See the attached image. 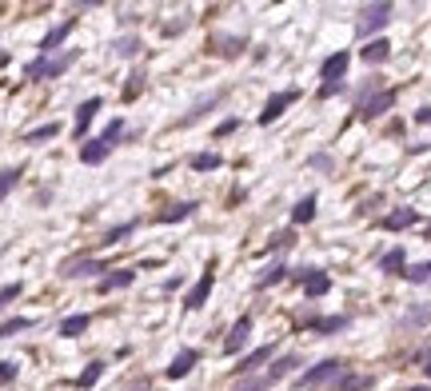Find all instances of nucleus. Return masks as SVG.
Listing matches in <instances>:
<instances>
[{
	"label": "nucleus",
	"instance_id": "1",
	"mask_svg": "<svg viewBox=\"0 0 431 391\" xmlns=\"http://www.w3.org/2000/svg\"><path fill=\"white\" fill-rule=\"evenodd\" d=\"M76 49L60 52V56H40V60H32L28 68H24V80H56V76H64L68 68L76 64Z\"/></svg>",
	"mask_w": 431,
	"mask_h": 391
},
{
	"label": "nucleus",
	"instance_id": "2",
	"mask_svg": "<svg viewBox=\"0 0 431 391\" xmlns=\"http://www.w3.org/2000/svg\"><path fill=\"white\" fill-rule=\"evenodd\" d=\"M339 379H344V359H323V363L307 367V372L296 379V388L316 391V388H328V383H339Z\"/></svg>",
	"mask_w": 431,
	"mask_h": 391
},
{
	"label": "nucleus",
	"instance_id": "3",
	"mask_svg": "<svg viewBox=\"0 0 431 391\" xmlns=\"http://www.w3.org/2000/svg\"><path fill=\"white\" fill-rule=\"evenodd\" d=\"M387 20H391V4H387V0H383V4H367L364 12H360L355 33H360V36H371V33H380Z\"/></svg>",
	"mask_w": 431,
	"mask_h": 391
},
{
	"label": "nucleus",
	"instance_id": "4",
	"mask_svg": "<svg viewBox=\"0 0 431 391\" xmlns=\"http://www.w3.org/2000/svg\"><path fill=\"white\" fill-rule=\"evenodd\" d=\"M212 284H216V263H208V268H204V276L192 284V292L184 295V308H188V311L204 308V304H208V295H212Z\"/></svg>",
	"mask_w": 431,
	"mask_h": 391
},
{
	"label": "nucleus",
	"instance_id": "5",
	"mask_svg": "<svg viewBox=\"0 0 431 391\" xmlns=\"http://www.w3.org/2000/svg\"><path fill=\"white\" fill-rule=\"evenodd\" d=\"M296 100H300V92H296V88H287V92H276V96L264 104V112H260V124H264V128H268V124H276V120H280V116H284L287 108L296 104Z\"/></svg>",
	"mask_w": 431,
	"mask_h": 391
},
{
	"label": "nucleus",
	"instance_id": "6",
	"mask_svg": "<svg viewBox=\"0 0 431 391\" xmlns=\"http://www.w3.org/2000/svg\"><path fill=\"white\" fill-rule=\"evenodd\" d=\"M252 327H255L252 315H239L236 324H232V331H228V340H223V351H228V356L244 351V343H248V336H252Z\"/></svg>",
	"mask_w": 431,
	"mask_h": 391
},
{
	"label": "nucleus",
	"instance_id": "7",
	"mask_svg": "<svg viewBox=\"0 0 431 391\" xmlns=\"http://www.w3.org/2000/svg\"><path fill=\"white\" fill-rule=\"evenodd\" d=\"M348 64H351V52H332V56L319 64V80H323V84H339V80H344V72H348Z\"/></svg>",
	"mask_w": 431,
	"mask_h": 391
},
{
	"label": "nucleus",
	"instance_id": "8",
	"mask_svg": "<svg viewBox=\"0 0 431 391\" xmlns=\"http://www.w3.org/2000/svg\"><path fill=\"white\" fill-rule=\"evenodd\" d=\"M391 104H396V92H391V88H383V92H375L371 100H364L355 112H360V120H375V116H383Z\"/></svg>",
	"mask_w": 431,
	"mask_h": 391
},
{
	"label": "nucleus",
	"instance_id": "9",
	"mask_svg": "<svg viewBox=\"0 0 431 391\" xmlns=\"http://www.w3.org/2000/svg\"><path fill=\"white\" fill-rule=\"evenodd\" d=\"M100 104H104L100 96H88V100H84V104L76 108V124H72V132H76V140H84V132H88V124L96 120V112H100Z\"/></svg>",
	"mask_w": 431,
	"mask_h": 391
},
{
	"label": "nucleus",
	"instance_id": "10",
	"mask_svg": "<svg viewBox=\"0 0 431 391\" xmlns=\"http://www.w3.org/2000/svg\"><path fill=\"white\" fill-rule=\"evenodd\" d=\"M276 356V343H264V347H255V351H248V356L239 359V367H236V375H252L260 363H268V359Z\"/></svg>",
	"mask_w": 431,
	"mask_h": 391
},
{
	"label": "nucleus",
	"instance_id": "11",
	"mask_svg": "<svg viewBox=\"0 0 431 391\" xmlns=\"http://www.w3.org/2000/svg\"><path fill=\"white\" fill-rule=\"evenodd\" d=\"M415 220H419V212H415V208H396V212L383 216L380 224H383L387 232H403V228H412Z\"/></svg>",
	"mask_w": 431,
	"mask_h": 391
},
{
	"label": "nucleus",
	"instance_id": "12",
	"mask_svg": "<svg viewBox=\"0 0 431 391\" xmlns=\"http://www.w3.org/2000/svg\"><path fill=\"white\" fill-rule=\"evenodd\" d=\"M72 24H76V20H72V17L64 20V24H56V28H52V33H48L44 40H40V56H52V52L60 49V44H64V36L72 33Z\"/></svg>",
	"mask_w": 431,
	"mask_h": 391
},
{
	"label": "nucleus",
	"instance_id": "13",
	"mask_svg": "<svg viewBox=\"0 0 431 391\" xmlns=\"http://www.w3.org/2000/svg\"><path fill=\"white\" fill-rule=\"evenodd\" d=\"M196 359H200V351L184 347V351H180V356H176L172 363H168V379H184V375H188L192 367H196Z\"/></svg>",
	"mask_w": 431,
	"mask_h": 391
},
{
	"label": "nucleus",
	"instance_id": "14",
	"mask_svg": "<svg viewBox=\"0 0 431 391\" xmlns=\"http://www.w3.org/2000/svg\"><path fill=\"white\" fill-rule=\"evenodd\" d=\"M303 292H307V299H319V295H328V292H332V279H328V272L312 268V276L303 279Z\"/></svg>",
	"mask_w": 431,
	"mask_h": 391
},
{
	"label": "nucleus",
	"instance_id": "15",
	"mask_svg": "<svg viewBox=\"0 0 431 391\" xmlns=\"http://www.w3.org/2000/svg\"><path fill=\"white\" fill-rule=\"evenodd\" d=\"M360 56H364L367 64H383V60L391 56V44H387L383 36H375V40H367L364 49H360Z\"/></svg>",
	"mask_w": 431,
	"mask_h": 391
},
{
	"label": "nucleus",
	"instance_id": "16",
	"mask_svg": "<svg viewBox=\"0 0 431 391\" xmlns=\"http://www.w3.org/2000/svg\"><path fill=\"white\" fill-rule=\"evenodd\" d=\"M96 272H104V260H72V263H64V276L68 279L96 276Z\"/></svg>",
	"mask_w": 431,
	"mask_h": 391
},
{
	"label": "nucleus",
	"instance_id": "17",
	"mask_svg": "<svg viewBox=\"0 0 431 391\" xmlns=\"http://www.w3.org/2000/svg\"><path fill=\"white\" fill-rule=\"evenodd\" d=\"M136 279V272L132 268H120V272H112V276H104L100 284H96V292H116V288H128Z\"/></svg>",
	"mask_w": 431,
	"mask_h": 391
},
{
	"label": "nucleus",
	"instance_id": "18",
	"mask_svg": "<svg viewBox=\"0 0 431 391\" xmlns=\"http://www.w3.org/2000/svg\"><path fill=\"white\" fill-rule=\"evenodd\" d=\"M108 152H112V148L96 136V140H88V144L80 148V160H84V164H104V160H108Z\"/></svg>",
	"mask_w": 431,
	"mask_h": 391
},
{
	"label": "nucleus",
	"instance_id": "19",
	"mask_svg": "<svg viewBox=\"0 0 431 391\" xmlns=\"http://www.w3.org/2000/svg\"><path fill=\"white\" fill-rule=\"evenodd\" d=\"M192 212H196V204H192V200H184V204H172V208L156 212V224H176V220H188Z\"/></svg>",
	"mask_w": 431,
	"mask_h": 391
},
{
	"label": "nucleus",
	"instance_id": "20",
	"mask_svg": "<svg viewBox=\"0 0 431 391\" xmlns=\"http://www.w3.org/2000/svg\"><path fill=\"white\" fill-rule=\"evenodd\" d=\"M220 100H223V92H212V96H204V100H200V104H196V108H192L188 116H184V120H180V128H192V124H196V120H200V116L208 112V108H216Z\"/></svg>",
	"mask_w": 431,
	"mask_h": 391
},
{
	"label": "nucleus",
	"instance_id": "21",
	"mask_svg": "<svg viewBox=\"0 0 431 391\" xmlns=\"http://www.w3.org/2000/svg\"><path fill=\"white\" fill-rule=\"evenodd\" d=\"M380 268L387 272V276H403V268H407V256H403V247H391L387 256L380 260Z\"/></svg>",
	"mask_w": 431,
	"mask_h": 391
},
{
	"label": "nucleus",
	"instance_id": "22",
	"mask_svg": "<svg viewBox=\"0 0 431 391\" xmlns=\"http://www.w3.org/2000/svg\"><path fill=\"white\" fill-rule=\"evenodd\" d=\"M312 220H316V196H303L291 208V224H312Z\"/></svg>",
	"mask_w": 431,
	"mask_h": 391
},
{
	"label": "nucleus",
	"instance_id": "23",
	"mask_svg": "<svg viewBox=\"0 0 431 391\" xmlns=\"http://www.w3.org/2000/svg\"><path fill=\"white\" fill-rule=\"evenodd\" d=\"M212 52H220V56H239V52H244V40H239V36H216V40H212Z\"/></svg>",
	"mask_w": 431,
	"mask_h": 391
},
{
	"label": "nucleus",
	"instance_id": "24",
	"mask_svg": "<svg viewBox=\"0 0 431 391\" xmlns=\"http://www.w3.org/2000/svg\"><path fill=\"white\" fill-rule=\"evenodd\" d=\"M88 324H92V315H68V320L60 324V336L72 340V336H80V331H88Z\"/></svg>",
	"mask_w": 431,
	"mask_h": 391
},
{
	"label": "nucleus",
	"instance_id": "25",
	"mask_svg": "<svg viewBox=\"0 0 431 391\" xmlns=\"http://www.w3.org/2000/svg\"><path fill=\"white\" fill-rule=\"evenodd\" d=\"M28 327H32L28 315H12V320H4V324H0V340H12L16 331H28Z\"/></svg>",
	"mask_w": 431,
	"mask_h": 391
},
{
	"label": "nucleus",
	"instance_id": "26",
	"mask_svg": "<svg viewBox=\"0 0 431 391\" xmlns=\"http://www.w3.org/2000/svg\"><path fill=\"white\" fill-rule=\"evenodd\" d=\"M100 375H104V363H100V359H96V363H88V367H84V372H80V379H76V388H96V383H100Z\"/></svg>",
	"mask_w": 431,
	"mask_h": 391
},
{
	"label": "nucleus",
	"instance_id": "27",
	"mask_svg": "<svg viewBox=\"0 0 431 391\" xmlns=\"http://www.w3.org/2000/svg\"><path fill=\"white\" fill-rule=\"evenodd\" d=\"M291 367H300V356H284V359H276V363H271V372H268V379H271V383H280V379H284V375L291 372Z\"/></svg>",
	"mask_w": 431,
	"mask_h": 391
},
{
	"label": "nucleus",
	"instance_id": "28",
	"mask_svg": "<svg viewBox=\"0 0 431 391\" xmlns=\"http://www.w3.org/2000/svg\"><path fill=\"white\" fill-rule=\"evenodd\" d=\"M312 327H316L319 336H332V331H344V327H348V315H328V320H312Z\"/></svg>",
	"mask_w": 431,
	"mask_h": 391
},
{
	"label": "nucleus",
	"instance_id": "29",
	"mask_svg": "<svg viewBox=\"0 0 431 391\" xmlns=\"http://www.w3.org/2000/svg\"><path fill=\"white\" fill-rule=\"evenodd\" d=\"M403 279H407V284H431V260H428V263H412V268H403Z\"/></svg>",
	"mask_w": 431,
	"mask_h": 391
},
{
	"label": "nucleus",
	"instance_id": "30",
	"mask_svg": "<svg viewBox=\"0 0 431 391\" xmlns=\"http://www.w3.org/2000/svg\"><path fill=\"white\" fill-rule=\"evenodd\" d=\"M56 132H60V124H40V128L24 132V144H40V140H52Z\"/></svg>",
	"mask_w": 431,
	"mask_h": 391
},
{
	"label": "nucleus",
	"instance_id": "31",
	"mask_svg": "<svg viewBox=\"0 0 431 391\" xmlns=\"http://www.w3.org/2000/svg\"><path fill=\"white\" fill-rule=\"evenodd\" d=\"M112 49H116V56H124V60H128V56H136V52H140V36H120Z\"/></svg>",
	"mask_w": 431,
	"mask_h": 391
},
{
	"label": "nucleus",
	"instance_id": "32",
	"mask_svg": "<svg viewBox=\"0 0 431 391\" xmlns=\"http://www.w3.org/2000/svg\"><path fill=\"white\" fill-rule=\"evenodd\" d=\"M271 388V379L268 375H248V379H239L236 391H268Z\"/></svg>",
	"mask_w": 431,
	"mask_h": 391
},
{
	"label": "nucleus",
	"instance_id": "33",
	"mask_svg": "<svg viewBox=\"0 0 431 391\" xmlns=\"http://www.w3.org/2000/svg\"><path fill=\"white\" fill-rule=\"evenodd\" d=\"M192 168L196 172H212V168H220V156L216 152H200V156H192Z\"/></svg>",
	"mask_w": 431,
	"mask_h": 391
},
{
	"label": "nucleus",
	"instance_id": "34",
	"mask_svg": "<svg viewBox=\"0 0 431 391\" xmlns=\"http://www.w3.org/2000/svg\"><path fill=\"white\" fill-rule=\"evenodd\" d=\"M280 279H287V268L284 263H271L268 272L260 276V288H271V284H280Z\"/></svg>",
	"mask_w": 431,
	"mask_h": 391
},
{
	"label": "nucleus",
	"instance_id": "35",
	"mask_svg": "<svg viewBox=\"0 0 431 391\" xmlns=\"http://www.w3.org/2000/svg\"><path fill=\"white\" fill-rule=\"evenodd\" d=\"M16 180H20V168H4V172H0V200L16 188Z\"/></svg>",
	"mask_w": 431,
	"mask_h": 391
},
{
	"label": "nucleus",
	"instance_id": "36",
	"mask_svg": "<svg viewBox=\"0 0 431 391\" xmlns=\"http://www.w3.org/2000/svg\"><path fill=\"white\" fill-rule=\"evenodd\" d=\"M371 379H364V375H344L339 383H335V391H364Z\"/></svg>",
	"mask_w": 431,
	"mask_h": 391
},
{
	"label": "nucleus",
	"instance_id": "37",
	"mask_svg": "<svg viewBox=\"0 0 431 391\" xmlns=\"http://www.w3.org/2000/svg\"><path fill=\"white\" fill-rule=\"evenodd\" d=\"M120 136H124V120H112L108 128H104V136H100V140H104V144H116V140H120Z\"/></svg>",
	"mask_w": 431,
	"mask_h": 391
},
{
	"label": "nucleus",
	"instance_id": "38",
	"mask_svg": "<svg viewBox=\"0 0 431 391\" xmlns=\"http://www.w3.org/2000/svg\"><path fill=\"white\" fill-rule=\"evenodd\" d=\"M144 92V72H136L132 80H128V88H124V100H136Z\"/></svg>",
	"mask_w": 431,
	"mask_h": 391
},
{
	"label": "nucleus",
	"instance_id": "39",
	"mask_svg": "<svg viewBox=\"0 0 431 391\" xmlns=\"http://www.w3.org/2000/svg\"><path fill=\"white\" fill-rule=\"evenodd\" d=\"M16 295H20V284H4V288H0V311L8 308Z\"/></svg>",
	"mask_w": 431,
	"mask_h": 391
},
{
	"label": "nucleus",
	"instance_id": "40",
	"mask_svg": "<svg viewBox=\"0 0 431 391\" xmlns=\"http://www.w3.org/2000/svg\"><path fill=\"white\" fill-rule=\"evenodd\" d=\"M296 244V232H276V236H271V252H276V247H291Z\"/></svg>",
	"mask_w": 431,
	"mask_h": 391
},
{
	"label": "nucleus",
	"instance_id": "41",
	"mask_svg": "<svg viewBox=\"0 0 431 391\" xmlns=\"http://www.w3.org/2000/svg\"><path fill=\"white\" fill-rule=\"evenodd\" d=\"M132 228H136V224H120V228H112L108 236H104V244H120L124 236H132Z\"/></svg>",
	"mask_w": 431,
	"mask_h": 391
},
{
	"label": "nucleus",
	"instance_id": "42",
	"mask_svg": "<svg viewBox=\"0 0 431 391\" xmlns=\"http://www.w3.org/2000/svg\"><path fill=\"white\" fill-rule=\"evenodd\" d=\"M403 324H407V327H415V324H431V308H415L412 315L403 320Z\"/></svg>",
	"mask_w": 431,
	"mask_h": 391
},
{
	"label": "nucleus",
	"instance_id": "43",
	"mask_svg": "<svg viewBox=\"0 0 431 391\" xmlns=\"http://www.w3.org/2000/svg\"><path fill=\"white\" fill-rule=\"evenodd\" d=\"M312 168H316V172H332V156H323V152H316V156H312Z\"/></svg>",
	"mask_w": 431,
	"mask_h": 391
},
{
	"label": "nucleus",
	"instance_id": "44",
	"mask_svg": "<svg viewBox=\"0 0 431 391\" xmlns=\"http://www.w3.org/2000/svg\"><path fill=\"white\" fill-rule=\"evenodd\" d=\"M12 379H16V363L4 359V363H0V383H12Z\"/></svg>",
	"mask_w": 431,
	"mask_h": 391
},
{
	"label": "nucleus",
	"instance_id": "45",
	"mask_svg": "<svg viewBox=\"0 0 431 391\" xmlns=\"http://www.w3.org/2000/svg\"><path fill=\"white\" fill-rule=\"evenodd\" d=\"M335 92H344V80H339V84H323V88H319V100L335 96Z\"/></svg>",
	"mask_w": 431,
	"mask_h": 391
},
{
	"label": "nucleus",
	"instance_id": "46",
	"mask_svg": "<svg viewBox=\"0 0 431 391\" xmlns=\"http://www.w3.org/2000/svg\"><path fill=\"white\" fill-rule=\"evenodd\" d=\"M228 132H236V120H223L220 128H216V136H228Z\"/></svg>",
	"mask_w": 431,
	"mask_h": 391
},
{
	"label": "nucleus",
	"instance_id": "47",
	"mask_svg": "<svg viewBox=\"0 0 431 391\" xmlns=\"http://www.w3.org/2000/svg\"><path fill=\"white\" fill-rule=\"evenodd\" d=\"M415 120H419V124H431V108H419V112H415Z\"/></svg>",
	"mask_w": 431,
	"mask_h": 391
},
{
	"label": "nucleus",
	"instance_id": "48",
	"mask_svg": "<svg viewBox=\"0 0 431 391\" xmlns=\"http://www.w3.org/2000/svg\"><path fill=\"white\" fill-rule=\"evenodd\" d=\"M423 236H428V240H431V224H428V232H423Z\"/></svg>",
	"mask_w": 431,
	"mask_h": 391
},
{
	"label": "nucleus",
	"instance_id": "49",
	"mask_svg": "<svg viewBox=\"0 0 431 391\" xmlns=\"http://www.w3.org/2000/svg\"><path fill=\"white\" fill-rule=\"evenodd\" d=\"M423 372H428V379H431V363H428V367H423Z\"/></svg>",
	"mask_w": 431,
	"mask_h": 391
},
{
	"label": "nucleus",
	"instance_id": "50",
	"mask_svg": "<svg viewBox=\"0 0 431 391\" xmlns=\"http://www.w3.org/2000/svg\"><path fill=\"white\" fill-rule=\"evenodd\" d=\"M407 391H428V388H407Z\"/></svg>",
	"mask_w": 431,
	"mask_h": 391
}]
</instances>
